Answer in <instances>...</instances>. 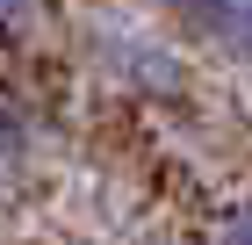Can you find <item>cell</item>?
<instances>
[{"label":"cell","mask_w":252,"mask_h":245,"mask_svg":"<svg viewBox=\"0 0 252 245\" xmlns=\"http://www.w3.org/2000/svg\"><path fill=\"white\" fill-rule=\"evenodd\" d=\"M101 65L123 87H144V94H173L180 87V58L158 36H137V29H101Z\"/></svg>","instance_id":"6da1fadb"},{"label":"cell","mask_w":252,"mask_h":245,"mask_svg":"<svg viewBox=\"0 0 252 245\" xmlns=\"http://www.w3.org/2000/svg\"><path fill=\"white\" fill-rule=\"evenodd\" d=\"M180 29L194 43L252 65V0H180Z\"/></svg>","instance_id":"7a4b0ae2"},{"label":"cell","mask_w":252,"mask_h":245,"mask_svg":"<svg viewBox=\"0 0 252 245\" xmlns=\"http://www.w3.org/2000/svg\"><path fill=\"white\" fill-rule=\"evenodd\" d=\"M22 159H29V123H22V108L0 101V180H15Z\"/></svg>","instance_id":"3957f363"},{"label":"cell","mask_w":252,"mask_h":245,"mask_svg":"<svg viewBox=\"0 0 252 245\" xmlns=\"http://www.w3.org/2000/svg\"><path fill=\"white\" fill-rule=\"evenodd\" d=\"M216 245H252V209H238V216H231V224H223V231H216Z\"/></svg>","instance_id":"277c9868"},{"label":"cell","mask_w":252,"mask_h":245,"mask_svg":"<svg viewBox=\"0 0 252 245\" xmlns=\"http://www.w3.org/2000/svg\"><path fill=\"white\" fill-rule=\"evenodd\" d=\"M7 15H22V0H0V22H7Z\"/></svg>","instance_id":"5b68a950"}]
</instances>
